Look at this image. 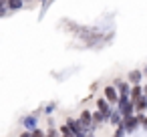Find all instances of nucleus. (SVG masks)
Listing matches in <instances>:
<instances>
[{
  "mask_svg": "<svg viewBox=\"0 0 147 137\" xmlns=\"http://www.w3.org/2000/svg\"><path fill=\"white\" fill-rule=\"evenodd\" d=\"M121 125L125 127V131H127V133H133L137 127H141V121H139L137 113H133V115H127V117H123Z\"/></svg>",
  "mask_w": 147,
  "mask_h": 137,
  "instance_id": "nucleus-3",
  "label": "nucleus"
},
{
  "mask_svg": "<svg viewBox=\"0 0 147 137\" xmlns=\"http://www.w3.org/2000/svg\"><path fill=\"white\" fill-rule=\"evenodd\" d=\"M6 6L8 10H20L24 6V0H6Z\"/></svg>",
  "mask_w": 147,
  "mask_h": 137,
  "instance_id": "nucleus-13",
  "label": "nucleus"
},
{
  "mask_svg": "<svg viewBox=\"0 0 147 137\" xmlns=\"http://www.w3.org/2000/svg\"><path fill=\"white\" fill-rule=\"evenodd\" d=\"M59 133H61V135H73V131H71L69 125H63V127L59 129Z\"/></svg>",
  "mask_w": 147,
  "mask_h": 137,
  "instance_id": "nucleus-14",
  "label": "nucleus"
},
{
  "mask_svg": "<svg viewBox=\"0 0 147 137\" xmlns=\"http://www.w3.org/2000/svg\"><path fill=\"white\" fill-rule=\"evenodd\" d=\"M143 77H147V65L143 67Z\"/></svg>",
  "mask_w": 147,
  "mask_h": 137,
  "instance_id": "nucleus-20",
  "label": "nucleus"
},
{
  "mask_svg": "<svg viewBox=\"0 0 147 137\" xmlns=\"http://www.w3.org/2000/svg\"><path fill=\"white\" fill-rule=\"evenodd\" d=\"M97 109H99V111H103V113H105V115L109 117V113H111L113 105H111V103H109V101H107L105 97H101V99H97Z\"/></svg>",
  "mask_w": 147,
  "mask_h": 137,
  "instance_id": "nucleus-10",
  "label": "nucleus"
},
{
  "mask_svg": "<svg viewBox=\"0 0 147 137\" xmlns=\"http://www.w3.org/2000/svg\"><path fill=\"white\" fill-rule=\"evenodd\" d=\"M47 133H49V135H57V133H59V131H55V129H53V127H49V131H47Z\"/></svg>",
  "mask_w": 147,
  "mask_h": 137,
  "instance_id": "nucleus-19",
  "label": "nucleus"
},
{
  "mask_svg": "<svg viewBox=\"0 0 147 137\" xmlns=\"http://www.w3.org/2000/svg\"><path fill=\"white\" fill-rule=\"evenodd\" d=\"M143 95H147V85H143Z\"/></svg>",
  "mask_w": 147,
  "mask_h": 137,
  "instance_id": "nucleus-21",
  "label": "nucleus"
},
{
  "mask_svg": "<svg viewBox=\"0 0 147 137\" xmlns=\"http://www.w3.org/2000/svg\"><path fill=\"white\" fill-rule=\"evenodd\" d=\"M67 125L71 127V131H73V135H75V137H85V135H87V131L83 129V125L79 123V119H69V121H67Z\"/></svg>",
  "mask_w": 147,
  "mask_h": 137,
  "instance_id": "nucleus-5",
  "label": "nucleus"
},
{
  "mask_svg": "<svg viewBox=\"0 0 147 137\" xmlns=\"http://www.w3.org/2000/svg\"><path fill=\"white\" fill-rule=\"evenodd\" d=\"M141 127H143V129H147V115L143 117V121H141Z\"/></svg>",
  "mask_w": 147,
  "mask_h": 137,
  "instance_id": "nucleus-18",
  "label": "nucleus"
},
{
  "mask_svg": "<svg viewBox=\"0 0 147 137\" xmlns=\"http://www.w3.org/2000/svg\"><path fill=\"white\" fill-rule=\"evenodd\" d=\"M115 135H127L125 127H123V125H115Z\"/></svg>",
  "mask_w": 147,
  "mask_h": 137,
  "instance_id": "nucleus-15",
  "label": "nucleus"
},
{
  "mask_svg": "<svg viewBox=\"0 0 147 137\" xmlns=\"http://www.w3.org/2000/svg\"><path fill=\"white\" fill-rule=\"evenodd\" d=\"M36 117H38L36 113H30V115H26V117L22 119V125L26 127V131H32V129L38 125V119H36Z\"/></svg>",
  "mask_w": 147,
  "mask_h": 137,
  "instance_id": "nucleus-7",
  "label": "nucleus"
},
{
  "mask_svg": "<svg viewBox=\"0 0 147 137\" xmlns=\"http://www.w3.org/2000/svg\"><path fill=\"white\" fill-rule=\"evenodd\" d=\"M141 79H143V71H139V69L131 71V73H129V77H127V81H129L131 85H137V83H141Z\"/></svg>",
  "mask_w": 147,
  "mask_h": 137,
  "instance_id": "nucleus-11",
  "label": "nucleus"
},
{
  "mask_svg": "<svg viewBox=\"0 0 147 137\" xmlns=\"http://www.w3.org/2000/svg\"><path fill=\"white\" fill-rule=\"evenodd\" d=\"M30 135H32V137H42V135H45V131H40L38 127H34V129L30 131Z\"/></svg>",
  "mask_w": 147,
  "mask_h": 137,
  "instance_id": "nucleus-16",
  "label": "nucleus"
},
{
  "mask_svg": "<svg viewBox=\"0 0 147 137\" xmlns=\"http://www.w3.org/2000/svg\"><path fill=\"white\" fill-rule=\"evenodd\" d=\"M115 107H117V109L121 111V115H123V117H127V115H133V113H135V107H133V99H131L129 95H121Z\"/></svg>",
  "mask_w": 147,
  "mask_h": 137,
  "instance_id": "nucleus-1",
  "label": "nucleus"
},
{
  "mask_svg": "<svg viewBox=\"0 0 147 137\" xmlns=\"http://www.w3.org/2000/svg\"><path fill=\"white\" fill-rule=\"evenodd\" d=\"M55 107H57V103H49V105L45 107V113H53V111H55Z\"/></svg>",
  "mask_w": 147,
  "mask_h": 137,
  "instance_id": "nucleus-17",
  "label": "nucleus"
},
{
  "mask_svg": "<svg viewBox=\"0 0 147 137\" xmlns=\"http://www.w3.org/2000/svg\"><path fill=\"white\" fill-rule=\"evenodd\" d=\"M143 95V87H141V83H137V85H131V93H129V97L135 101V99H139Z\"/></svg>",
  "mask_w": 147,
  "mask_h": 137,
  "instance_id": "nucleus-12",
  "label": "nucleus"
},
{
  "mask_svg": "<svg viewBox=\"0 0 147 137\" xmlns=\"http://www.w3.org/2000/svg\"><path fill=\"white\" fill-rule=\"evenodd\" d=\"M103 97H105L111 105H117V101H119V91H117V87H115V85H107V87L103 89Z\"/></svg>",
  "mask_w": 147,
  "mask_h": 137,
  "instance_id": "nucleus-4",
  "label": "nucleus"
},
{
  "mask_svg": "<svg viewBox=\"0 0 147 137\" xmlns=\"http://www.w3.org/2000/svg\"><path fill=\"white\" fill-rule=\"evenodd\" d=\"M113 85L117 87V91H119V97H121V95H129V93H131V83H129V81L115 79V83H113Z\"/></svg>",
  "mask_w": 147,
  "mask_h": 137,
  "instance_id": "nucleus-6",
  "label": "nucleus"
},
{
  "mask_svg": "<svg viewBox=\"0 0 147 137\" xmlns=\"http://www.w3.org/2000/svg\"><path fill=\"white\" fill-rule=\"evenodd\" d=\"M133 107H135V113H145L147 111V95H141L139 99H135Z\"/></svg>",
  "mask_w": 147,
  "mask_h": 137,
  "instance_id": "nucleus-8",
  "label": "nucleus"
},
{
  "mask_svg": "<svg viewBox=\"0 0 147 137\" xmlns=\"http://www.w3.org/2000/svg\"><path fill=\"white\" fill-rule=\"evenodd\" d=\"M121 121H123V115H121V111H119L117 107H113V109H111V113H109V123L115 127V125H121Z\"/></svg>",
  "mask_w": 147,
  "mask_h": 137,
  "instance_id": "nucleus-9",
  "label": "nucleus"
},
{
  "mask_svg": "<svg viewBox=\"0 0 147 137\" xmlns=\"http://www.w3.org/2000/svg\"><path fill=\"white\" fill-rule=\"evenodd\" d=\"M24 2H28V0H24Z\"/></svg>",
  "mask_w": 147,
  "mask_h": 137,
  "instance_id": "nucleus-22",
  "label": "nucleus"
},
{
  "mask_svg": "<svg viewBox=\"0 0 147 137\" xmlns=\"http://www.w3.org/2000/svg\"><path fill=\"white\" fill-rule=\"evenodd\" d=\"M79 123L83 125V129L87 133H95V129H97V125L93 123V113L89 109H83V113L79 115Z\"/></svg>",
  "mask_w": 147,
  "mask_h": 137,
  "instance_id": "nucleus-2",
  "label": "nucleus"
}]
</instances>
